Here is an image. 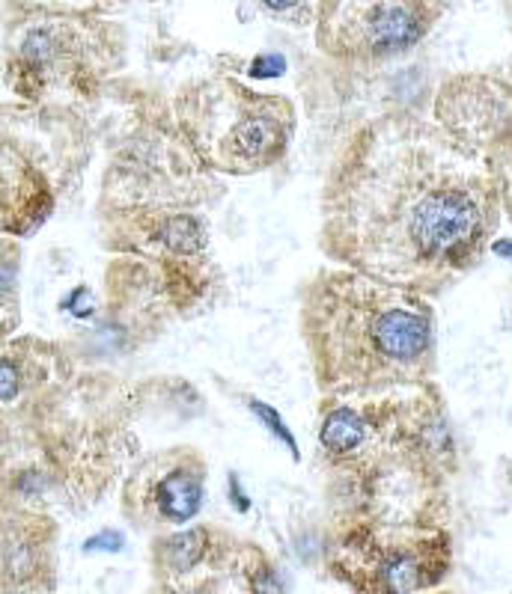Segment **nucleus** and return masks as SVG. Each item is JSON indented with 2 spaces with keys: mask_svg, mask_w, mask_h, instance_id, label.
<instances>
[{
  "mask_svg": "<svg viewBox=\"0 0 512 594\" xmlns=\"http://www.w3.org/2000/svg\"><path fill=\"white\" fill-rule=\"evenodd\" d=\"M494 185L456 146L370 122L339 146L322 185L319 250L405 291L467 270L494 226Z\"/></svg>",
  "mask_w": 512,
  "mask_h": 594,
  "instance_id": "obj_1",
  "label": "nucleus"
},
{
  "mask_svg": "<svg viewBox=\"0 0 512 594\" xmlns=\"http://www.w3.org/2000/svg\"><path fill=\"white\" fill-rule=\"evenodd\" d=\"M298 327L322 398L396 393L432 369L426 300L361 270H313L298 291Z\"/></svg>",
  "mask_w": 512,
  "mask_h": 594,
  "instance_id": "obj_2",
  "label": "nucleus"
},
{
  "mask_svg": "<svg viewBox=\"0 0 512 594\" xmlns=\"http://www.w3.org/2000/svg\"><path fill=\"white\" fill-rule=\"evenodd\" d=\"M325 571L352 594H423L450 571V538L414 521L331 523Z\"/></svg>",
  "mask_w": 512,
  "mask_h": 594,
  "instance_id": "obj_3",
  "label": "nucleus"
},
{
  "mask_svg": "<svg viewBox=\"0 0 512 594\" xmlns=\"http://www.w3.org/2000/svg\"><path fill=\"white\" fill-rule=\"evenodd\" d=\"M188 152L203 170L220 176H256L275 170L293 149L295 113L284 99L227 92L183 110Z\"/></svg>",
  "mask_w": 512,
  "mask_h": 594,
  "instance_id": "obj_4",
  "label": "nucleus"
},
{
  "mask_svg": "<svg viewBox=\"0 0 512 594\" xmlns=\"http://www.w3.org/2000/svg\"><path fill=\"white\" fill-rule=\"evenodd\" d=\"M209 491V461L191 443H176L149 452L128 469L119 505L135 529L152 538L165 532L191 526L206 505Z\"/></svg>",
  "mask_w": 512,
  "mask_h": 594,
  "instance_id": "obj_5",
  "label": "nucleus"
},
{
  "mask_svg": "<svg viewBox=\"0 0 512 594\" xmlns=\"http://www.w3.org/2000/svg\"><path fill=\"white\" fill-rule=\"evenodd\" d=\"M69 375L72 360L63 345L39 336H10L0 343V449L55 423Z\"/></svg>",
  "mask_w": 512,
  "mask_h": 594,
  "instance_id": "obj_6",
  "label": "nucleus"
},
{
  "mask_svg": "<svg viewBox=\"0 0 512 594\" xmlns=\"http://www.w3.org/2000/svg\"><path fill=\"white\" fill-rule=\"evenodd\" d=\"M57 208L55 170L46 146L0 128V235L30 238L48 224Z\"/></svg>",
  "mask_w": 512,
  "mask_h": 594,
  "instance_id": "obj_7",
  "label": "nucleus"
},
{
  "mask_svg": "<svg viewBox=\"0 0 512 594\" xmlns=\"http://www.w3.org/2000/svg\"><path fill=\"white\" fill-rule=\"evenodd\" d=\"M57 544L55 514L0 503V594H55Z\"/></svg>",
  "mask_w": 512,
  "mask_h": 594,
  "instance_id": "obj_8",
  "label": "nucleus"
},
{
  "mask_svg": "<svg viewBox=\"0 0 512 594\" xmlns=\"http://www.w3.org/2000/svg\"><path fill=\"white\" fill-rule=\"evenodd\" d=\"M158 594H284L280 574L268 553L254 541L224 532L218 550L200 571Z\"/></svg>",
  "mask_w": 512,
  "mask_h": 594,
  "instance_id": "obj_9",
  "label": "nucleus"
},
{
  "mask_svg": "<svg viewBox=\"0 0 512 594\" xmlns=\"http://www.w3.org/2000/svg\"><path fill=\"white\" fill-rule=\"evenodd\" d=\"M224 532L227 529L211 526V523H194L185 529L156 535L152 547H149L156 588H170V585L183 583L185 576H191L194 571H200L211 558V553L218 550Z\"/></svg>",
  "mask_w": 512,
  "mask_h": 594,
  "instance_id": "obj_10",
  "label": "nucleus"
},
{
  "mask_svg": "<svg viewBox=\"0 0 512 594\" xmlns=\"http://www.w3.org/2000/svg\"><path fill=\"white\" fill-rule=\"evenodd\" d=\"M21 321V244L0 235V343L16 336Z\"/></svg>",
  "mask_w": 512,
  "mask_h": 594,
  "instance_id": "obj_11",
  "label": "nucleus"
},
{
  "mask_svg": "<svg viewBox=\"0 0 512 594\" xmlns=\"http://www.w3.org/2000/svg\"><path fill=\"white\" fill-rule=\"evenodd\" d=\"M284 72V60L280 57H259V60H254V66H250V75L254 78H275V75Z\"/></svg>",
  "mask_w": 512,
  "mask_h": 594,
  "instance_id": "obj_12",
  "label": "nucleus"
},
{
  "mask_svg": "<svg viewBox=\"0 0 512 594\" xmlns=\"http://www.w3.org/2000/svg\"><path fill=\"white\" fill-rule=\"evenodd\" d=\"M298 3H302V0H263V7H268L272 12H289L295 10Z\"/></svg>",
  "mask_w": 512,
  "mask_h": 594,
  "instance_id": "obj_13",
  "label": "nucleus"
},
{
  "mask_svg": "<svg viewBox=\"0 0 512 594\" xmlns=\"http://www.w3.org/2000/svg\"><path fill=\"white\" fill-rule=\"evenodd\" d=\"M435 594H447V592H435Z\"/></svg>",
  "mask_w": 512,
  "mask_h": 594,
  "instance_id": "obj_14",
  "label": "nucleus"
}]
</instances>
